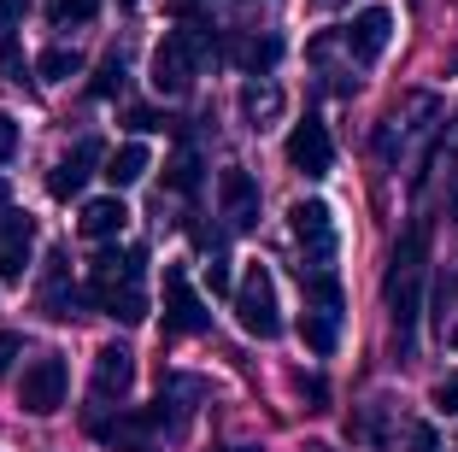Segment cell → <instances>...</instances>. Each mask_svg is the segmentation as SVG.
I'll return each instance as SVG.
<instances>
[{"label": "cell", "mask_w": 458, "mask_h": 452, "mask_svg": "<svg viewBox=\"0 0 458 452\" xmlns=\"http://www.w3.org/2000/svg\"><path fill=\"white\" fill-rule=\"evenodd\" d=\"M206 329H212V311H206V300L194 294L189 270L165 265V335H206Z\"/></svg>", "instance_id": "obj_6"}, {"label": "cell", "mask_w": 458, "mask_h": 452, "mask_svg": "<svg viewBox=\"0 0 458 452\" xmlns=\"http://www.w3.org/2000/svg\"><path fill=\"white\" fill-rule=\"evenodd\" d=\"M123 224H130V206H123L118 194H106V200H89V206L77 212V235H82V241H100V247H106V241L118 235Z\"/></svg>", "instance_id": "obj_14"}, {"label": "cell", "mask_w": 458, "mask_h": 452, "mask_svg": "<svg viewBox=\"0 0 458 452\" xmlns=\"http://www.w3.org/2000/svg\"><path fill=\"white\" fill-rule=\"evenodd\" d=\"M411 447H418V452H435V429L418 423V429H411Z\"/></svg>", "instance_id": "obj_34"}, {"label": "cell", "mask_w": 458, "mask_h": 452, "mask_svg": "<svg viewBox=\"0 0 458 452\" xmlns=\"http://www.w3.org/2000/svg\"><path fill=\"white\" fill-rule=\"evenodd\" d=\"M235 323H242L253 341H276L283 335V306H276V277L265 265H247V277L235 282Z\"/></svg>", "instance_id": "obj_3"}, {"label": "cell", "mask_w": 458, "mask_h": 452, "mask_svg": "<svg viewBox=\"0 0 458 452\" xmlns=\"http://www.w3.org/2000/svg\"><path fill=\"white\" fill-rule=\"evenodd\" d=\"M306 452H329V447H306Z\"/></svg>", "instance_id": "obj_39"}, {"label": "cell", "mask_w": 458, "mask_h": 452, "mask_svg": "<svg viewBox=\"0 0 458 452\" xmlns=\"http://www.w3.org/2000/svg\"><path fill=\"white\" fill-rule=\"evenodd\" d=\"M18 141H24V135H18V118H13V112H0V165L18 153Z\"/></svg>", "instance_id": "obj_27"}, {"label": "cell", "mask_w": 458, "mask_h": 452, "mask_svg": "<svg viewBox=\"0 0 458 452\" xmlns=\"http://www.w3.org/2000/svg\"><path fill=\"white\" fill-rule=\"evenodd\" d=\"M388 36H394V13L388 6H364V13L347 24V54L359 59V65H370V59H382Z\"/></svg>", "instance_id": "obj_11"}, {"label": "cell", "mask_w": 458, "mask_h": 452, "mask_svg": "<svg viewBox=\"0 0 458 452\" xmlns=\"http://www.w3.org/2000/svg\"><path fill=\"white\" fill-rule=\"evenodd\" d=\"M77 71H82V59L71 54V47H47V54L36 59V77L41 82H65V77H77Z\"/></svg>", "instance_id": "obj_21"}, {"label": "cell", "mask_w": 458, "mask_h": 452, "mask_svg": "<svg viewBox=\"0 0 458 452\" xmlns=\"http://www.w3.org/2000/svg\"><path fill=\"white\" fill-rule=\"evenodd\" d=\"M435 318H441V329L458 318V277H453V270H446V277L435 282Z\"/></svg>", "instance_id": "obj_24"}, {"label": "cell", "mask_w": 458, "mask_h": 452, "mask_svg": "<svg viewBox=\"0 0 458 452\" xmlns=\"http://www.w3.org/2000/svg\"><path fill=\"white\" fill-rule=\"evenodd\" d=\"M229 54H235V65H242V71L265 77V71L276 65V59H283V41H276V36H247V41H235Z\"/></svg>", "instance_id": "obj_19"}, {"label": "cell", "mask_w": 458, "mask_h": 452, "mask_svg": "<svg viewBox=\"0 0 458 452\" xmlns=\"http://www.w3.org/2000/svg\"><path fill=\"white\" fill-rule=\"evenodd\" d=\"M18 353H24V341H18L13 329H0V376H6V371L18 364Z\"/></svg>", "instance_id": "obj_29"}, {"label": "cell", "mask_w": 458, "mask_h": 452, "mask_svg": "<svg viewBox=\"0 0 458 452\" xmlns=\"http://www.w3.org/2000/svg\"><path fill=\"white\" fill-rule=\"evenodd\" d=\"M165 399L153 405V412H118V417H95L89 412V435L95 440H106V447H118V452H148V440H153V429L165 423Z\"/></svg>", "instance_id": "obj_7"}, {"label": "cell", "mask_w": 458, "mask_h": 452, "mask_svg": "<svg viewBox=\"0 0 458 452\" xmlns=\"http://www.w3.org/2000/svg\"><path fill=\"white\" fill-rule=\"evenodd\" d=\"M217 54L212 24H189V30H171V36L153 47V89L159 94H189L200 65Z\"/></svg>", "instance_id": "obj_2"}, {"label": "cell", "mask_w": 458, "mask_h": 452, "mask_svg": "<svg viewBox=\"0 0 458 452\" xmlns=\"http://www.w3.org/2000/svg\"><path fill=\"white\" fill-rule=\"evenodd\" d=\"M30 13V0H0V24H18Z\"/></svg>", "instance_id": "obj_33"}, {"label": "cell", "mask_w": 458, "mask_h": 452, "mask_svg": "<svg viewBox=\"0 0 458 452\" xmlns=\"http://www.w3.org/2000/svg\"><path fill=\"white\" fill-rule=\"evenodd\" d=\"M283 153L300 176H329L335 171V141H329V124H318V118H300L294 130H288Z\"/></svg>", "instance_id": "obj_8"}, {"label": "cell", "mask_w": 458, "mask_h": 452, "mask_svg": "<svg viewBox=\"0 0 458 452\" xmlns=\"http://www.w3.org/2000/svg\"><path fill=\"white\" fill-rule=\"evenodd\" d=\"M288 229H294V241L306 247V265L324 270L329 259H335V217H329L324 200H294L288 206ZM300 265V270H306Z\"/></svg>", "instance_id": "obj_5"}, {"label": "cell", "mask_w": 458, "mask_h": 452, "mask_svg": "<svg viewBox=\"0 0 458 452\" xmlns=\"http://www.w3.org/2000/svg\"><path fill=\"white\" fill-rule=\"evenodd\" d=\"M189 6H200V0H171V13H189Z\"/></svg>", "instance_id": "obj_36"}, {"label": "cell", "mask_w": 458, "mask_h": 452, "mask_svg": "<svg viewBox=\"0 0 458 452\" xmlns=\"http://www.w3.org/2000/svg\"><path fill=\"white\" fill-rule=\"evenodd\" d=\"M441 335H446V346H453V353H458V318H453V323H446V329H441Z\"/></svg>", "instance_id": "obj_35"}, {"label": "cell", "mask_w": 458, "mask_h": 452, "mask_svg": "<svg viewBox=\"0 0 458 452\" xmlns=\"http://www.w3.org/2000/svg\"><path fill=\"white\" fill-rule=\"evenodd\" d=\"M118 89H123V59L112 54L106 65H100L95 77H89V94H95V100H112V94H118Z\"/></svg>", "instance_id": "obj_23"}, {"label": "cell", "mask_w": 458, "mask_h": 452, "mask_svg": "<svg viewBox=\"0 0 458 452\" xmlns=\"http://www.w3.org/2000/svg\"><path fill=\"white\" fill-rule=\"evenodd\" d=\"M65 394H71V364L59 359V353L30 359L24 376H18V405H24L30 417H54L59 405H65Z\"/></svg>", "instance_id": "obj_4"}, {"label": "cell", "mask_w": 458, "mask_h": 452, "mask_svg": "<svg viewBox=\"0 0 458 452\" xmlns=\"http://www.w3.org/2000/svg\"><path fill=\"white\" fill-rule=\"evenodd\" d=\"M100 13V0H47V24H89V18Z\"/></svg>", "instance_id": "obj_22"}, {"label": "cell", "mask_w": 458, "mask_h": 452, "mask_svg": "<svg viewBox=\"0 0 458 452\" xmlns=\"http://www.w3.org/2000/svg\"><path fill=\"white\" fill-rule=\"evenodd\" d=\"M423 265H429V229L411 224L394 247V265H388V318H394V335L400 346H411V329L423 318Z\"/></svg>", "instance_id": "obj_1"}, {"label": "cell", "mask_w": 458, "mask_h": 452, "mask_svg": "<svg viewBox=\"0 0 458 452\" xmlns=\"http://www.w3.org/2000/svg\"><path fill=\"white\" fill-rule=\"evenodd\" d=\"M217 200H224V217L235 229H253L259 224V183H253V171L229 165V171L217 176Z\"/></svg>", "instance_id": "obj_12"}, {"label": "cell", "mask_w": 458, "mask_h": 452, "mask_svg": "<svg viewBox=\"0 0 458 452\" xmlns=\"http://www.w3.org/2000/svg\"><path fill=\"white\" fill-rule=\"evenodd\" d=\"M153 171V153L141 141H123L118 153H106V183L112 188H130V183H141V176Z\"/></svg>", "instance_id": "obj_17"}, {"label": "cell", "mask_w": 458, "mask_h": 452, "mask_svg": "<svg viewBox=\"0 0 458 452\" xmlns=\"http://www.w3.org/2000/svg\"><path fill=\"white\" fill-rule=\"evenodd\" d=\"M165 188H176V194H200V159H194L189 147L165 165Z\"/></svg>", "instance_id": "obj_20"}, {"label": "cell", "mask_w": 458, "mask_h": 452, "mask_svg": "<svg viewBox=\"0 0 458 452\" xmlns=\"http://www.w3.org/2000/svg\"><path fill=\"white\" fill-rule=\"evenodd\" d=\"M206 282H212V294H235V277H229L224 259H212V265H206Z\"/></svg>", "instance_id": "obj_30"}, {"label": "cell", "mask_w": 458, "mask_h": 452, "mask_svg": "<svg viewBox=\"0 0 458 452\" xmlns=\"http://www.w3.org/2000/svg\"><path fill=\"white\" fill-rule=\"evenodd\" d=\"M6 194H13V183H6V176H0V206H6Z\"/></svg>", "instance_id": "obj_37"}, {"label": "cell", "mask_w": 458, "mask_h": 452, "mask_svg": "<svg viewBox=\"0 0 458 452\" xmlns=\"http://www.w3.org/2000/svg\"><path fill=\"white\" fill-rule=\"evenodd\" d=\"M212 452H259V447H212Z\"/></svg>", "instance_id": "obj_38"}, {"label": "cell", "mask_w": 458, "mask_h": 452, "mask_svg": "<svg viewBox=\"0 0 458 452\" xmlns=\"http://www.w3.org/2000/svg\"><path fill=\"white\" fill-rule=\"evenodd\" d=\"M0 71H6V77H24V54H18V41H13V36L0 41Z\"/></svg>", "instance_id": "obj_28"}, {"label": "cell", "mask_w": 458, "mask_h": 452, "mask_svg": "<svg viewBox=\"0 0 458 452\" xmlns=\"http://www.w3.org/2000/svg\"><path fill=\"white\" fill-rule=\"evenodd\" d=\"M435 405H441V412H458V371L446 376V382H435Z\"/></svg>", "instance_id": "obj_32"}, {"label": "cell", "mask_w": 458, "mask_h": 452, "mask_svg": "<svg viewBox=\"0 0 458 452\" xmlns=\"http://www.w3.org/2000/svg\"><path fill=\"white\" fill-rule=\"evenodd\" d=\"M77 306H82V294L71 288V277H65V253H47V282H41V311H47V318H77Z\"/></svg>", "instance_id": "obj_16"}, {"label": "cell", "mask_w": 458, "mask_h": 452, "mask_svg": "<svg viewBox=\"0 0 458 452\" xmlns=\"http://www.w3.org/2000/svg\"><path fill=\"white\" fill-rule=\"evenodd\" d=\"M95 165H100V141L89 135V141H77L65 159L54 165V176H47V194H54V200H77V194H82V183L95 176Z\"/></svg>", "instance_id": "obj_13"}, {"label": "cell", "mask_w": 458, "mask_h": 452, "mask_svg": "<svg viewBox=\"0 0 458 452\" xmlns=\"http://www.w3.org/2000/svg\"><path fill=\"white\" fill-rule=\"evenodd\" d=\"M294 388H300V399H311V405H324V399H329L324 376H294Z\"/></svg>", "instance_id": "obj_31"}, {"label": "cell", "mask_w": 458, "mask_h": 452, "mask_svg": "<svg viewBox=\"0 0 458 452\" xmlns=\"http://www.w3.org/2000/svg\"><path fill=\"white\" fill-rule=\"evenodd\" d=\"M123 124H130L135 135H153V130H165V118H159L153 107H130V112H123Z\"/></svg>", "instance_id": "obj_25"}, {"label": "cell", "mask_w": 458, "mask_h": 452, "mask_svg": "<svg viewBox=\"0 0 458 452\" xmlns=\"http://www.w3.org/2000/svg\"><path fill=\"white\" fill-rule=\"evenodd\" d=\"M300 341H306L318 359H329V353H335V341H341V318H335V311L306 306V318H300Z\"/></svg>", "instance_id": "obj_18"}, {"label": "cell", "mask_w": 458, "mask_h": 452, "mask_svg": "<svg viewBox=\"0 0 458 452\" xmlns=\"http://www.w3.org/2000/svg\"><path fill=\"white\" fill-rule=\"evenodd\" d=\"M123 6H135V0H123Z\"/></svg>", "instance_id": "obj_40"}, {"label": "cell", "mask_w": 458, "mask_h": 452, "mask_svg": "<svg viewBox=\"0 0 458 452\" xmlns=\"http://www.w3.org/2000/svg\"><path fill=\"white\" fill-rule=\"evenodd\" d=\"M130 388H135V353H130V346H118V341H106V346L95 353V376H89V394H95L100 405H118Z\"/></svg>", "instance_id": "obj_10"}, {"label": "cell", "mask_w": 458, "mask_h": 452, "mask_svg": "<svg viewBox=\"0 0 458 452\" xmlns=\"http://www.w3.org/2000/svg\"><path fill=\"white\" fill-rule=\"evenodd\" d=\"M30 253H36V217L0 206V282H24Z\"/></svg>", "instance_id": "obj_9"}, {"label": "cell", "mask_w": 458, "mask_h": 452, "mask_svg": "<svg viewBox=\"0 0 458 452\" xmlns=\"http://www.w3.org/2000/svg\"><path fill=\"white\" fill-rule=\"evenodd\" d=\"M242 100H247V112H253V118H259V112H276V107H283V94H276V89H259V82L242 94Z\"/></svg>", "instance_id": "obj_26"}, {"label": "cell", "mask_w": 458, "mask_h": 452, "mask_svg": "<svg viewBox=\"0 0 458 452\" xmlns=\"http://www.w3.org/2000/svg\"><path fill=\"white\" fill-rule=\"evenodd\" d=\"M89 306H100L118 323H141L148 318V294H141V282H106V288H89Z\"/></svg>", "instance_id": "obj_15"}]
</instances>
